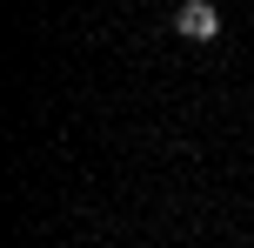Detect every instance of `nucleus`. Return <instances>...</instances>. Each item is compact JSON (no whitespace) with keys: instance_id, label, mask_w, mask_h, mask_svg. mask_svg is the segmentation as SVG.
I'll use <instances>...</instances> for the list:
<instances>
[{"instance_id":"obj_1","label":"nucleus","mask_w":254,"mask_h":248,"mask_svg":"<svg viewBox=\"0 0 254 248\" xmlns=\"http://www.w3.org/2000/svg\"><path fill=\"white\" fill-rule=\"evenodd\" d=\"M174 34L181 40H214L221 34V7L214 0H181L174 7Z\"/></svg>"}]
</instances>
